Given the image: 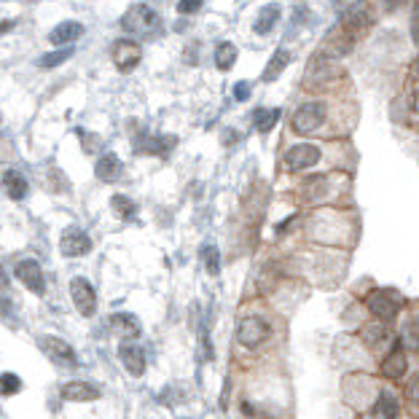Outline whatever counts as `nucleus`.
Masks as SVG:
<instances>
[{
    "label": "nucleus",
    "instance_id": "nucleus-36",
    "mask_svg": "<svg viewBox=\"0 0 419 419\" xmlns=\"http://www.w3.org/2000/svg\"><path fill=\"white\" fill-rule=\"evenodd\" d=\"M333 3H336V8H344V11L350 8V0H333Z\"/></svg>",
    "mask_w": 419,
    "mask_h": 419
},
{
    "label": "nucleus",
    "instance_id": "nucleus-33",
    "mask_svg": "<svg viewBox=\"0 0 419 419\" xmlns=\"http://www.w3.org/2000/svg\"><path fill=\"white\" fill-rule=\"evenodd\" d=\"M376 5L385 11H395V5H400V0H376Z\"/></svg>",
    "mask_w": 419,
    "mask_h": 419
},
{
    "label": "nucleus",
    "instance_id": "nucleus-9",
    "mask_svg": "<svg viewBox=\"0 0 419 419\" xmlns=\"http://www.w3.org/2000/svg\"><path fill=\"white\" fill-rule=\"evenodd\" d=\"M320 148L318 145H309V143H301V145H293L288 154H285V164H288L290 172H301V169H309L320 161Z\"/></svg>",
    "mask_w": 419,
    "mask_h": 419
},
{
    "label": "nucleus",
    "instance_id": "nucleus-20",
    "mask_svg": "<svg viewBox=\"0 0 419 419\" xmlns=\"http://www.w3.org/2000/svg\"><path fill=\"white\" fill-rule=\"evenodd\" d=\"M290 62V54L285 51V49H280L272 60H269V64H266V70H263V81H274L285 67H288Z\"/></svg>",
    "mask_w": 419,
    "mask_h": 419
},
{
    "label": "nucleus",
    "instance_id": "nucleus-25",
    "mask_svg": "<svg viewBox=\"0 0 419 419\" xmlns=\"http://www.w3.org/2000/svg\"><path fill=\"white\" fill-rule=\"evenodd\" d=\"M73 57V49H57V51H49V54H43L40 60H38V67H43V70H51V67H60L62 62H67Z\"/></svg>",
    "mask_w": 419,
    "mask_h": 419
},
{
    "label": "nucleus",
    "instance_id": "nucleus-8",
    "mask_svg": "<svg viewBox=\"0 0 419 419\" xmlns=\"http://www.w3.org/2000/svg\"><path fill=\"white\" fill-rule=\"evenodd\" d=\"M92 250V239H89V234L84 231V228H67L62 234V239H60V253L67 258H81L86 256Z\"/></svg>",
    "mask_w": 419,
    "mask_h": 419
},
{
    "label": "nucleus",
    "instance_id": "nucleus-31",
    "mask_svg": "<svg viewBox=\"0 0 419 419\" xmlns=\"http://www.w3.org/2000/svg\"><path fill=\"white\" fill-rule=\"evenodd\" d=\"M248 97H250V84H248V81H239V84L234 86V99L242 102V99H248Z\"/></svg>",
    "mask_w": 419,
    "mask_h": 419
},
{
    "label": "nucleus",
    "instance_id": "nucleus-24",
    "mask_svg": "<svg viewBox=\"0 0 419 419\" xmlns=\"http://www.w3.org/2000/svg\"><path fill=\"white\" fill-rule=\"evenodd\" d=\"M110 207H113V213H116L119 218H124V221H129V218H134V213H137V207H134V202H132V199H127L124 193H116V196L110 199Z\"/></svg>",
    "mask_w": 419,
    "mask_h": 419
},
{
    "label": "nucleus",
    "instance_id": "nucleus-28",
    "mask_svg": "<svg viewBox=\"0 0 419 419\" xmlns=\"http://www.w3.org/2000/svg\"><path fill=\"white\" fill-rule=\"evenodd\" d=\"M202 258H204L207 272H210L213 277H218V274H221V256H218V250H215V248H204V250H202Z\"/></svg>",
    "mask_w": 419,
    "mask_h": 419
},
{
    "label": "nucleus",
    "instance_id": "nucleus-5",
    "mask_svg": "<svg viewBox=\"0 0 419 419\" xmlns=\"http://www.w3.org/2000/svg\"><path fill=\"white\" fill-rule=\"evenodd\" d=\"M110 57H113V64H116L121 73H129V70H134V67L140 64V60H143V49H140L137 40L121 38V40L113 43Z\"/></svg>",
    "mask_w": 419,
    "mask_h": 419
},
{
    "label": "nucleus",
    "instance_id": "nucleus-7",
    "mask_svg": "<svg viewBox=\"0 0 419 419\" xmlns=\"http://www.w3.org/2000/svg\"><path fill=\"white\" fill-rule=\"evenodd\" d=\"M14 277L25 285L27 290L32 293H43L46 290V277H43V269L38 266V261H32V258H22L16 266H14Z\"/></svg>",
    "mask_w": 419,
    "mask_h": 419
},
{
    "label": "nucleus",
    "instance_id": "nucleus-30",
    "mask_svg": "<svg viewBox=\"0 0 419 419\" xmlns=\"http://www.w3.org/2000/svg\"><path fill=\"white\" fill-rule=\"evenodd\" d=\"M406 398H409L414 406H419V376H411V382L406 387Z\"/></svg>",
    "mask_w": 419,
    "mask_h": 419
},
{
    "label": "nucleus",
    "instance_id": "nucleus-10",
    "mask_svg": "<svg viewBox=\"0 0 419 419\" xmlns=\"http://www.w3.org/2000/svg\"><path fill=\"white\" fill-rule=\"evenodd\" d=\"M40 350L49 355L57 366H67V368H73V366H78V357L73 352V347L62 342L60 336H43L40 339Z\"/></svg>",
    "mask_w": 419,
    "mask_h": 419
},
{
    "label": "nucleus",
    "instance_id": "nucleus-27",
    "mask_svg": "<svg viewBox=\"0 0 419 419\" xmlns=\"http://www.w3.org/2000/svg\"><path fill=\"white\" fill-rule=\"evenodd\" d=\"M22 390V379L16 374H0V395H16Z\"/></svg>",
    "mask_w": 419,
    "mask_h": 419
},
{
    "label": "nucleus",
    "instance_id": "nucleus-4",
    "mask_svg": "<svg viewBox=\"0 0 419 419\" xmlns=\"http://www.w3.org/2000/svg\"><path fill=\"white\" fill-rule=\"evenodd\" d=\"M366 304H368V309H371L374 318H379V320L385 322L395 320L398 312H400V301L390 290H371L368 298H366Z\"/></svg>",
    "mask_w": 419,
    "mask_h": 419
},
{
    "label": "nucleus",
    "instance_id": "nucleus-34",
    "mask_svg": "<svg viewBox=\"0 0 419 419\" xmlns=\"http://www.w3.org/2000/svg\"><path fill=\"white\" fill-rule=\"evenodd\" d=\"M14 25H16L14 19H5V22H0V35H3V32H8V30H14Z\"/></svg>",
    "mask_w": 419,
    "mask_h": 419
},
{
    "label": "nucleus",
    "instance_id": "nucleus-6",
    "mask_svg": "<svg viewBox=\"0 0 419 419\" xmlns=\"http://www.w3.org/2000/svg\"><path fill=\"white\" fill-rule=\"evenodd\" d=\"M70 298H73L75 309H78L84 318H92V315L97 312V293H95V288H92L89 280L75 277V280L70 283Z\"/></svg>",
    "mask_w": 419,
    "mask_h": 419
},
{
    "label": "nucleus",
    "instance_id": "nucleus-19",
    "mask_svg": "<svg viewBox=\"0 0 419 419\" xmlns=\"http://www.w3.org/2000/svg\"><path fill=\"white\" fill-rule=\"evenodd\" d=\"M172 145H175V137H145L143 143H137V151H143V154H169L172 151Z\"/></svg>",
    "mask_w": 419,
    "mask_h": 419
},
{
    "label": "nucleus",
    "instance_id": "nucleus-17",
    "mask_svg": "<svg viewBox=\"0 0 419 419\" xmlns=\"http://www.w3.org/2000/svg\"><path fill=\"white\" fill-rule=\"evenodd\" d=\"M110 328H113V333H119L121 339H134V336H140V322L134 315H127V312H119V315H113L110 318Z\"/></svg>",
    "mask_w": 419,
    "mask_h": 419
},
{
    "label": "nucleus",
    "instance_id": "nucleus-15",
    "mask_svg": "<svg viewBox=\"0 0 419 419\" xmlns=\"http://www.w3.org/2000/svg\"><path fill=\"white\" fill-rule=\"evenodd\" d=\"M382 374L390 379H400L406 374V350H403V342H395V347L390 350V355L382 363Z\"/></svg>",
    "mask_w": 419,
    "mask_h": 419
},
{
    "label": "nucleus",
    "instance_id": "nucleus-21",
    "mask_svg": "<svg viewBox=\"0 0 419 419\" xmlns=\"http://www.w3.org/2000/svg\"><path fill=\"white\" fill-rule=\"evenodd\" d=\"M280 108H272V110H266V108H261L256 110V116H253V121H256V129L258 132H272V127L280 121Z\"/></svg>",
    "mask_w": 419,
    "mask_h": 419
},
{
    "label": "nucleus",
    "instance_id": "nucleus-35",
    "mask_svg": "<svg viewBox=\"0 0 419 419\" xmlns=\"http://www.w3.org/2000/svg\"><path fill=\"white\" fill-rule=\"evenodd\" d=\"M411 105H414V113L419 116V84H417V89H414V99H411Z\"/></svg>",
    "mask_w": 419,
    "mask_h": 419
},
{
    "label": "nucleus",
    "instance_id": "nucleus-1",
    "mask_svg": "<svg viewBox=\"0 0 419 419\" xmlns=\"http://www.w3.org/2000/svg\"><path fill=\"white\" fill-rule=\"evenodd\" d=\"M159 25L161 16L156 14V8H151L148 3L132 5L121 16V27H124V32H132V35H151L154 30H159Z\"/></svg>",
    "mask_w": 419,
    "mask_h": 419
},
{
    "label": "nucleus",
    "instance_id": "nucleus-23",
    "mask_svg": "<svg viewBox=\"0 0 419 419\" xmlns=\"http://www.w3.org/2000/svg\"><path fill=\"white\" fill-rule=\"evenodd\" d=\"M398 400L390 395V392H379V398H376V414L382 419H398Z\"/></svg>",
    "mask_w": 419,
    "mask_h": 419
},
{
    "label": "nucleus",
    "instance_id": "nucleus-13",
    "mask_svg": "<svg viewBox=\"0 0 419 419\" xmlns=\"http://www.w3.org/2000/svg\"><path fill=\"white\" fill-rule=\"evenodd\" d=\"M60 392H62L64 400H73V403H89V400L99 398V390L89 382H64Z\"/></svg>",
    "mask_w": 419,
    "mask_h": 419
},
{
    "label": "nucleus",
    "instance_id": "nucleus-12",
    "mask_svg": "<svg viewBox=\"0 0 419 419\" xmlns=\"http://www.w3.org/2000/svg\"><path fill=\"white\" fill-rule=\"evenodd\" d=\"M121 172H124V164H121V159L116 154H105L95 164V175L102 183H116L121 178Z\"/></svg>",
    "mask_w": 419,
    "mask_h": 419
},
{
    "label": "nucleus",
    "instance_id": "nucleus-16",
    "mask_svg": "<svg viewBox=\"0 0 419 419\" xmlns=\"http://www.w3.org/2000/svg\"><path fill=\"white\" fill-rule=\"evenodd\" d=\"M280 14H283V8H280L277 3H269V5H263V8L258 11L256 25H253L256 35H269V32H272V27H277V19H280Z\"/></svg>",
    "mask_w": 419,
    "mask_h": 419
},
{
    "label": "nucleus",
    "instance_id": "nucleus-29",
    "mask_svg": "<svg viewBox=\"0 0 419 419\" xmlns=\"http://www.w3.org/2000/svg\"><path fill=\"white\" fill-rule=\"evenodd\" d=\"M202 3H204V0H180V3H178V11H180L183 16H189V14H196V11L202 8Z\"/></svg>",
    "mask_w": 419,
    "mask_h": 419
},
{
    "label": "nucleus",
    "instance_id": "nucleus-3",
    "mask_svg": "<svg viewBox=\"0 0 419 419\" xmlns=\"http://www.w3.org/2000/svg\"><path fill=\"white\" fill-rule=\"evenodd\" d=\"M325 121V105L322 102H304L298 105V110L293 113V129L298 134H312L318 132Z\"/></svg>",
    "mask_w": 419,
    "mask_h": 419
},
{
    "label": "nucleus",
    "instance_id": "nucleus-2",
    "mask_svg": "<svg viewBox=\"0 0 419 419\" xmlns=\"http://www.w3.org/2000/svg\"><path fill=\"white\" fill-rule=\"evenodd\" d=\"M269 336H272V325L263 320V318L250 315V318H242V320H239L237 339H239V344H242V347L256 350V347H261V344H266V342H269Z\"/></svg>",
    "mask_w": 419,
    "mask_h": 419
},
{
    "label": "nucleus",
    "instance_id": "nucleus-26",
    "mask_svg": "<svg viewBox=\"0 0 419 419\" xmlns=\"http://www.w3.org/2000/svg\"><path fill=\"white\" fill-rule=\"evenodd\" d=\"M387 336H390V333H387L385 322H376V325H366V328H363V342L371 344V347L382 344Z\"/></svg>",
    "mask_w": 419,
    "mask_h": 419
},
{
    "label": "nucleus",
    "instance_id": "nucleus-11",
    "mask_svg": "<svg viewBox=\"0 0 419 419\" xmlns=\"http://www.w3.org/2000/svg\"><path fill=\"white\" fill-rule=\"evenodd\" d=\"M119 360H121V366L132 376H143L145 374V352H143V347H137L132 342L121 344L119 347Z\"/></svg>",
    "mask_w": 419,
    "mask_h": 419
},
{
    "label": "nucleus",
    "instance_id": "nucleus-32",
    "mask_svg": "<svg viewBox=\"0 0 419 419\" xmlns=\"http://www.w3.org/2000/svg\"><path fill=\"white\" fill-rule=\"evenodd\" d=\"M411 38H414V43L419 46V0L417 5H414V14H411Z\"/></svg>",
    "mask_w": 419,
    "mask_h": 419
},
{
    "label": "nucleus",
    "instance_id": "nucleus-18",
    "mask_svg": "<svg viewBox=\"0 0 419 419\" xmlns=\"http://www.w3.org/2000/svg\"><path fill=\"white\" fill-rule=\"evenodd\" d=\"M81 35H84V25L81 22H62V25H57L54 30L49 32V40L54 46H64V43H73Z\"/></svg>",
    "mask_w": 419,
    "mask_h": 419
},
{
    "label": "nucleus",
    "instance_id": "nucleus-37",
    "mask_svg": "<svg viewBox=\"0 0 419 419\" xmlns=\"http://www.w3.org/2000/svg\"><path fill=\"white\" fill-rule=\"evenodd\" d=\"M411 73H414V75H419V60L414 64H411Z\"/></svg>",
    "mask_w": 419,
    "mask_h": 419
},
{
    "label": "nucleus",
    "instance_id": "nucleus-14",
    "mask_svg": "<svg viewBox=\"0 0 419 419\" xmlns=\"http://www.w3.org/2000/svg\"><path fill=\"white\" fill-rule=\"evenodd\" d=\"M3 191L8 199H14V202H22L25 196H27V178L19 172V169H5L3 172Z\"/></svg>",
    "mask_w": 419,
    "mask_h": 419
},
{
    "label": "nucleus",
    "instance_id": "nucleus-22",
    "mask_svg": "<svg viewBox=\"0 0 419 419\" xmlns=\"http://www.w3.org/2000/svg\"><path fill=\"white\" fill-rule=\"evenodd\" d=\"M234 62H237V46L228 43V40H224V43L215 49V67H218V70H228Z\"/></svg>",
    "mask_w": 419,
    "mask_h": 419
}]
</instances>
